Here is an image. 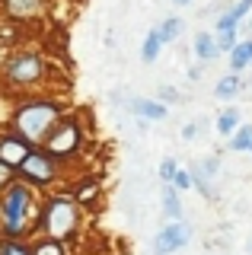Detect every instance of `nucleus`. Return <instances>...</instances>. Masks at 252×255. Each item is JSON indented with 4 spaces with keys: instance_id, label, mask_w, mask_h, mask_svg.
I'll return each instance as SVG.
<instances>
[{
    "instance_id": "nucleus-1",
    "label": "nucleus",
    "mask_w": 252,
    "mask_h": 255,
    "mask_svg": "<svg viewBox=\"0 0 252 255\" xmlns=\"http://www.w3.org/2000/svg\"><path fill=\"white\" fill-rule=\"evenodd\" d=\"M61 118H64L61 102L35 96V99L19 102L16 112H13V122L10 125H13V134H19L29 147H42L45 137L54 131V125H58Z\"/></svg>"
},
{
    "instance_id": "nucleus-2",
    "label": "nucleus",
    "mask_w": 252,
    "mask_h": 255,
    "mask_svg": "<svg viewBox=\"0 0 252 255\" xmlns=\"http://www.w3.org/2000/svg\"><path fill=\"white\" fill-rule=\"evenodd\" d=\"M35 214V188L13 179L0 191V236L3 239H22L29 236V223Z\"/></svg>"
},
{
    "instance_id": "nucleus-3",
    "label": "nucleus",
    "mask_w": 252,
    "mask_h": 255,
    "mask_svg": "<svg viewBox=\"0 0 252 255\" xmlns=\"http://www.w3.org/2000/svg\"><path fill=\"white\" fill-rule=\"evenodd\" d=\"M80 223H83V211L70 195H51L38 211V230L51 239H61V243H67L80 230Z\"/></svg>"
},
{
    "instance_id": "nucleus-4",
    "label": "nucleus",
    "mask_w": 252,
    "mask_h": 255,
    "mask_svg": "<svg viewBox=\"0 0 252 255\" xmlns=\"http://www.w3.org/2000/svg\"><path fill=\"white\" fill-rule=\"evenodd\" d=\"M16 172H19V179L26 182V185L45 188V185H51V182L61 179V163L45 147H32L26 153V159L16 166Z\"/></svg>"
},
{
    "instance_id": "nucleus-5",
    "label": "nucleus",
    "mask_w": 252,
    "mask_h": 255,
    "mask_svg": "<svg viewBox=\"0 0 252 255\" xmlns=\"http://www.w3.org/2000/svg\"><path fill=\"white\" fill-rule=\"evenodd\" d=\"M42 147L48 150V153L58 159V163L74 159V156L83 150V125L77 122V118H61V122L54 125V131L45 137Z\"/></svg>"
},
{
    "instance_id": "nucleus-6",
    "label": "nucleus",
    "mask_w": 252,
    "mask_h": 255,
    "mask_svg": "<svg viewBox=\"0 0 252 255\" xmlns=\"http://www.w3.org/2000/svg\"><path fill=\"white\" fill-rule=\"evenodd\" d=\"M42 77H45V64L35 51H22L16 58H10L6 67H3V80L10 86H16V90H29V86H35Z\"/></svg>"
},
{
    "instance_id": "nucleus-7",
    "label": "nucleus",
    "mask_w": 252,
    "mask_h": 255,
    "mask_svg": "<svg viewBox=\"0 0 252 255\" xmlns=\"http://www.w3.org/2000/svg\"><path fill=\"white\" fill-rule=\"evenodd\" d=\"M188 243H192V227H188L185 220H169L166 227L153 236V255H172Z\"/></svg>"
},
{
    "instance_id": "nucleus-8",
    "label": "nucleus",
    "mask_w": 252,
    "mask_h": 255,
    "mask_svg": "<svg viewBox=\"0 0 252 255\" xmlns=\"http://www.w3.org/2000/svg\"><path fill=\"white\" fill-rule=\"evenodd\" d=\"M48 3L51 0H0V13L16 22H32L48 13Z\"/></svg>"
},
{
    "instance_id": "nucleus-9",
    "label": "nucleus",
    "mask_w": 252,
    "mask_h": 255,
    "mask_svg": "<svg viewBox=\"0 0 252 255\" xmlns=\"http://www.w3.org/2000/svg\"><path fill=\"white\" fill-rule=\"evenodd\" d=\"M217 169H220V159H217V156H211V159H198V163L188 169V172H192L195 188H198L204 198H214V179H217Z\"/></svg>"
},
{
    "instance_id": "nucleus-10",
    "label": "nucleus",
    "mask_w": 252,
    "mask_h": 255,
    "mask_svg": "<svg viewBox=\"0 0 252 255\" xmlns=\"http://www.w3.org/2000/svg\"><path fill=\"white\" fill-rule=\"evenodd\" d=\"M29 150H32V147H29L19 134H13V131H3V134H0V159H3L6 166H13V169H16L22 159H26Z\"/></svg>"
},
{
    "instance_id": "nucleus-11",
    "label": "nucleus",
    "mask_w": 252,
    "mask_h": 255,
    "mask_svg": "<svg viewBox=\"0 0 252 255\" xmlns=\"http://www.w3.org/2000/svg\"><path fill=\"white\" fill-rule=\"evenodd\" d=\"M128 109L134 112V115L140 118V122H163V118L169 115L166 102H160V99H140V96L128 102Z\"/></svg>"
},
{
    "instance_id": "nucleus-12",
    "label": "nucleus",
    "mask_w": 252,
    "mask_h": 255,
    "mask_svg": "<svg viewBox=\"0 0 252 255\" xmlns=\"http://www.w3.org/2000/svg\"><path fill=\"white\" fill-rule=\"evenodd\" d=\"M195 58H198L201 64L220 58V48H217V35H214V32H198V35H195Z\"/></svg>"
},
{
    "instance_id": "nucleus-13",
    "label": "nucleus",
    "mask_w": 252,
    "mask_h": 255,
    "mask_svg": "<svg viewBox=\"0 0 252 255\" xmlns=\"http://www.w3.org/2000/svg\"><path fill=\"white\" fill-rule=\"evenodd\" d=\"M227 54H230V70H233V74L246 70L249 64H252V38H246V42H236Z\"/></svg>"
},
{
    "instance_id": "nucleus-14",
    "label": "nucleus",
    "mask_w": 252,
    "mask_h": 255,
    "mask_svg": "<svg viewBox=\"0 0 252 255\" xmlns=\"http://www.w3.org/2000/svg\"><path fill=\"white\" fill-rule=\"evenodd\" d=\"M163 214L169 220H182V201H179V191L169 182H163Z\"/></svg>"
},
{
    "instance_id": "nucleus-15",
    "label": "nucleus",
    "mask_w": 252,
    "mask_h": 255,
    "mask_svg": "<svg viewBox=\"0 0 252 255\" xmlns=\"http://www.w3.org/2000/svg\"><path fill=\"white\" fill-rule=\"evenodd\" d=\"M160 51H163V38H160V32H156V29H150V32H147V38H144V45H140V61L153 64L156 58H160Z\"/></svg>"
},
{
    "instance_id": "nucleus-16",
    "label": "nucleus",
    "mask_w": 252,
    "mask_h": 255,
    "mask_svg": "<svg viewBox=\"0 0 252 255\" xmlns=\"http://www.w3.org/2000/svg\"><path fill=\"white\" fill-rule=\"evenodd\" d=\"M240 90H243V80H240V77H236L233 70H230L227 77H220V80H217L214 96H217V99H233V96L240 93Z\"/></svg>"
},
{
    "instance_id": "nucleus-17",
    "label": "nucleus",
    "mask_w": 252,
    "mask_h": 255,
    "mask_svg": "<svg viewBox=\"0 0 252 255\" xmlns=\"http://www.w3.org/2000/svg\"><path fill=\"white\" fill-rule=\"evenodd\" d=\"M182 29H185V22L179 19V16H166V19L156 26V32H160V38H163V45H169V42H176L179 35H182Z\"/></svg>"
},
{
    "instance_id": "nucleus-18",
    "label": "nucleus",
    "mask_w": 252,
    "mask_h": 255,
    "mask_svg": "<svg viewBox=\"0 0 252 255\" xmlns=\"http://www.w3.org/2000/svg\"><path fill=\"white\" fill-rule=\"evenodd\" d=\"M249 147H252V125H240L230 134V150H236V153H249Z\"/></svg>"
},
{
    "instance_id": "nucleus-19",
    "label": "nucleus",
    "mask_w": 252,
    "mask_h": 255,
    "mask_svg": "<svg viewBox=\"0 0 252 255\" xmlns=\"http://www.w3.org/2000/svg\"><path fill=\"white\" fill-rule=\"evenodd\" d=\"M240 118H243L240 109H224V112L217 115V131L224 134V137H230L236 128H240Z\"/></svg>"
},
{
    "instance_id": "nucleus-20",
    "label": "nucleus",
    "mask_w": 252,
    "mask_h": 255,
    "mask_svg": "<svg viewBox=\"0 0 252 255\" xmlns=\"http://www.w3.org/2000/svg\"><path fill=\"white\" fill-rule=\"evenodd\" d=\"M29 255H67V249H64V243L61 239H42V243H35L32 249H29Z\"/></svg>"
},
{
    "instance_id": "nucleus-21",
    "label": "nucleus",
    "mask_w": 252,
    "mask_h": 255,
    "mask_svg": "<svg viewBox=\"0 0 252 255\" xmlns=\"http://www.w3.org/2000/svg\"><path fill=\"white\" fill-rule=\"evenodd\" d=\"M96 191H99V185H96V182H86L83 188L77 185V191H74V195H70V198H74L77 204H90L93 198H96Z\"/></svg>"
},
{
    "instance_id": "nucleus-22",
    "label": "nucleus",
    "mask_w": 252,
    "mask_h": 255,
    "mask_svg": "<svg viewBox=\"0 0 252 255\" xmlns=\"http://www.w3.org/2000/svg\"><path fill=\"white\" fill-rule=\"evenodd\" d=\"M0 255H29V249L22 246V239H3L0 243Z\"/></svg>"
},
{
    "instance_id": "nucleus-23",
    "label": "nucleus",
    "mask_w": 252,
    "mask_h": 255,
    "mask_svg": "<svg viewBox=\"0 0 252 255\" xmlns=\"http://www.w3.org/2000/svg\"><path fill=\"white\" fill-rule=\"evenodd\" d=\"M176 191H188V188H195V182H192V172L188 169H179L176 175H172V182H169Z\"/></svg>"
},
{
    "instance_id": "nucleus-24",
    "label": "nucleus",
    "mask_w": 252,
    "mask_h": 255,
    "mask_svg": "<svg viewBox=\"0 0 252 255\" xmlns=\"http://www.w3.org/2000/svg\"><path fill=\"white\" fill-rule=\"evenodd\" d=\"M214 35H217V48H220V54L230 51V48L240 42V38H236V29H230V32H214Z\"/></svg>"
},
{
    "instance_id": "nucleus-25",
    "label": "nucleus",
    "mask_w": 252,
    "mask_h": 255,
    "mask_svg": "<svg viewBox=\"0 0 252 255\" xmlns=\"http://www.w3.org/2000/svg\"><path fill=\"white\" fill-rule=\"evenodd\" d=\"M176 172H179V163H176L172 156H166V159L160 163V179H163V182H172V175H176Z\"/></svg>"
},
{
    "instance_id": "nucleus-26",
    "label": "nucleus",
    "mask_w": 252,
    "mask_h": 255,
    "mask_svg": "<svg viewBox=\"0 0 252 255\" xmlns=\"http://www.w3.org/2000/svg\"><path fill=\"white\" fill-rule=\"evenodd\" d=\"M13 179H16V169H13V166H6L3 159H0V188H6Z\"/></svg>"
},
{
    "instance_id": "nucleus-27",
    "label": "nucleus",
    "mask_w": 252,
    "mask_h": 255,
    "mask_svg": "<svg viewBox=\"0 0 252 255\" xmlns=\"http://www.w3.org/2000/svg\"><path fill=\"white\" fill-rule=\"evenodd\" d=\"M156 99H160V102H179V90H176V86H160Z\"/></svg>"
},
{
    "instance_id": "nucleus-28",
    "label": "nucleus",
    "mask_w": 252,
    "mask_h": 255,
    "mask_svg": "<svg viewBox=\"0 0 252 255\" xmlns=\"http://www.w3.org/2000/svg\"><path fill=\"white\" fill-rule=\"evenodd\" d=\"M201 134V122H188L185 128H182V140H195Z\"/></svg>"
},
{
    "instance_id": "nucleus-29",
    "label": "nucleus",
    "mask_w": 252,
    "mask_h": 255,
    "mask_svg": "<svg viewBox=\"0 0 252 255\" xmlns=\"http://www.w3.org/2000/svg\"><path fill=\"white\" fill-rule=\"evenodd\" d=\"M188 80H201V67H192V70H188Z\"/></svg>"
},
{
    "instance_id": "nucleus-30",
    "label": "nucleus",
    "mask_w": 252,
    "mask_h": 255,
    "mask_svg": "<svg viewBox=\"0 0 252 255\" xmlns=\"http://www.w3.org/2000/svg\"><path fill=\"white\" fill-rule=\"evenodd\" d=\"M172 3H179V6H188V3H192V0H172Z\"/></svg>"
},
{
    "instance_id": "nucleus-31",
    "label": "nucleus",
    "mask_w": 252,
    "mask_h": 255,
    "mask_svg": "<svg viewBox=\"0 0 252 255\" xmlns=\"http://www.w3.org/2000/svg\"><path fill=\"white\" fill-rule=\"evenodd\" d=\"M246 252H249V255H252V239H246Z\"/></svg>"
},
{
    "instance_id": "nucleus-32",
    "label": "nucleus",
    "mask_w": 252,
    "mask_h": 255,
    "mask_svg": "<svg viewBox=\"0 0 252 255\" xmlns=\"http://www.w3.org/2000/svg\"><path fill=\"white\" fill-rule=\"evenodd\" d=\"M249 29H252V19H249Z\"/></svg>"
},
{
    "instance_id": "nucleus-33",
    "label": "nucleus",
    "mask_w": 252,
    "mask_h": 255,
    "mask_svg": "<svg viewBox=\"0 0 252 255\" xmlns=\"http://www.w3.org/2000/svg\"><path fill=\"white\" fill-rule=\"evenodd\" d=\"M249 153H252V147H249Z\"/></svg>"
},
{
    "instance_id": "nucleus-34",
    "label": "nucleus",
    "mask_w": 252,
    "mask_h": 255,
    "mask_svg": "<svg viewBox=\"0 0 252 255\" xmlns=\"http://www.w3.org/2000/svg\"><path fill=\"white\" fill-rule=\"evenodd\" d=\"M249 67H252V64H249Z\"/></svg>"
},
{
    "instance_id": "nucleus-35",
    "label": "nucleus",
    "mask_w": 252,
    "mask_h": 255,
    "mask_svg": "<svg viewBox=\"0 0 252 255\" xmlns=\"http://www.w3.org/2000/svg\"><path fill=\"white\" fill-rule=\"evenodd\" d=\"M249 83H252V80H249Z\"/></svg>"
}]
</instances>
